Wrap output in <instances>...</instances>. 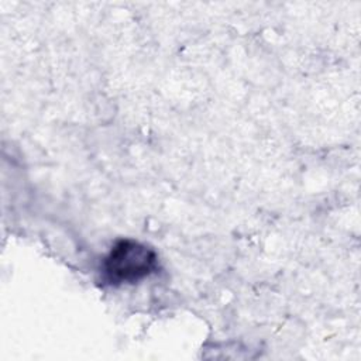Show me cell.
Listing matches in <instances>:
<instances>
[{
  "label": "cell",
  "mask_w": 361,
  "mask_h": 361,
  "mask_svg": "<svg viewBox=\"0 0 361 361\" xmlns=\"http://www.w3.org/2000/svg\"><path fill=\"white\" fill-rule=\"evenodd\" d=\"M157 252L135 240H118L104 258L103 271L111 283H133L137 282L157 268Z\"/></svg>",
  "instance_id": "6da1fadb"
}]
</instances>
